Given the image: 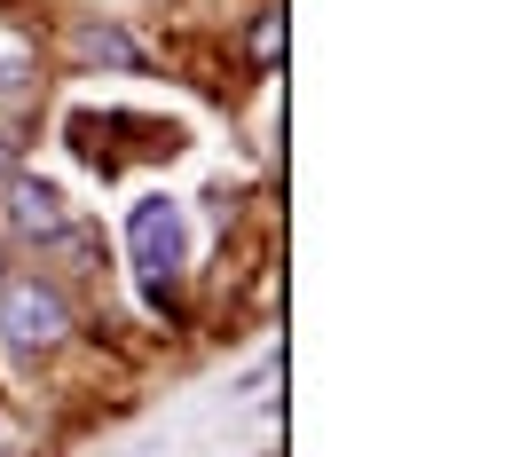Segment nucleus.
Masks as SVG:
<instances>
[{"instance_id": "nucleus-6", "label": "nucleus", "mask_w": 512, "mask_h": 457, "mask_svg": "<svg viewBox=\"0 0 512 457\" xmlns=\"http://www.w3.org/2000/svg\"><path fill=\"white\" fill-rule=\"evenodd\" d=\"M24 48H0V103H8V95H16V87H24Z\"/></svg>"}, {"instance_id": "nucleus-4", "label": "nucleus", "mask_w": 512, "mask_h": 457, "mask_svg": "<svg viewBox=\"0 0 512 457\" xmlns=\"http://www.w3.org/2000/svg\"><path fill=\"white\" fill-rule=\"evenodd\" d=\"M71 56H79V64H119V71L142 64V48H134L127 32H119V24H95V16L71 24Z\"/></svg>"}, {"instance_id": "nucleus-2", "label": "nucleus", "mask_w": 512, "mask_h": 457, "mask_svg": "<svg viewBox=\"0 0 512 457\" xmlns=\"http://www.w3.org/2000/svg\"><path fill=\"white\" fill-rule=\"evenodd\" d=\"M127 253L142 268V284H150V300H166L182 284V268H190V221H182L174 197H142L127 213Z\"/></svg>"}, {"instance_id": "nucleus-5", "label": "nucleus", "mask_w": 512, "mask_h": 457, "mask_svg": "<svg viewBox=\"0 0 512 457\" xmlns=\"http://www.w3.org/2000/svg\"><path fill=\"white\" fill-rule=\"evenodd\" d=\"M276 48H284V24H276V8H260V24H253V56H260V64H276Z\"/></svg>"}, {"instance_id": "nucleus-1", "label": "nucleus", "mask_w": 512, "mask_h": 457, "mask_svg": "<svg viewBox=\"0 0 512 457\" xmlns=\"http://www.w3.org/2000/svg\"><path fill=\"white\" fill-rule=\"evenodd\" d=\"M0 339H8L16 355H48V347H64V339H71V300H64V284H48L40 268L0 276Z\"/></svg>"}, {"instance_id": "nucleus-3", "label": "nucleus", "mask_w": 512, "mask_h": 457, "mask_svg": "<svg viewBox=\"0 0 512 457\" xmlns=\"http://www.w3.org/2000/svg\"><path fill=\"white\" fill-rule=\"evenodd\" d=\"M8 221L24 229V237H40V245H56V237H71V205L56 182H40V174H16L8 182Z\"/></svg>"}]
</instances>
